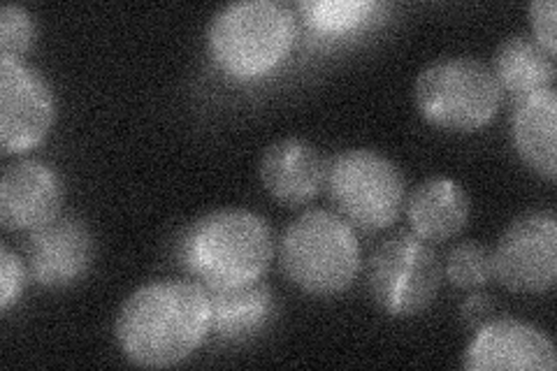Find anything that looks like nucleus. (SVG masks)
Masks as SVG:
<instances>
[{
    "mask_svg": "<svg viewBox=\"0 0 557 371\" xmlns=\"http://www.w3.org/2000/svg\"><path fill=\"white\" fill-rule=\"evenodd\" d=\"M413 96L425 121L456 133L487 126L502 108V88L493 70L474 57L432 61L418 73Z\"/></svg>",
    "mask_w": 557,
    "mask_h": 371,
    "instance_id": "39448f33",
    "label": "nucleus"
},
{
    "mask_svg": "<svg viewBox=\"0 0 557 371\" xmlns=\"http://www.w3.org/2000/svg\"><path fill=\"white\" fill-rule=\"evenodd\" d=\"M278 262L300 290L317 297L339 295L358 279L360 242L337 211L307 209L284 230Z\"/></svg>",
    "mask_w": 557,
    "mask_h": 371,
    "instance_id": "20e7f679",
    "label": "nucleus"
},
{
    "mask_svg": "<svg viewBox=\"0 0 557 371\" xmlns=\"http://www.w3.org/2000/svg\"><path fill=\"white\" fill-rule=\"evenodd\" d=\"M557 94L555 86L516 100L511 114V137L518 156L539 176L557 180Z\"/></svg>",
    "mask_w": 557,
    "mask_h": 371,
    "instance_id": "2eb2a0df",
    "label": "nucleus"
},
{
    "mask_svg": "<svg viewBox=\"0 0 557 371\" xmlns=\"http://www.w3.org/2000/svg\"><path fill=\"white\" fill-rule=\"evenodd\" d=\"M446 279L456 288H483L493 279V253L483 244L467 239L446 256Z\"/></svg>",
    "mask_w": 557,
    "mask_h": 371,
    "instance_id": "6ab92c4d",
    "label": "nucleus"
},
{
    "mask_svg": "<svg viewBox=\"0 0 557 371\" xmlns=\"http://www.w3.org/2000/svg\"><path fill=\"white\" fill-rule=\"evenodd\" d=\"M493 311H495V305L491 295H472L462 305V318L467 321V325H474V327H481L483 323L491 321Z\"/></svg>",
    "mask_w": 557,
    "mask_h": 371,
    "instance_id": "5701e85b",
    "label": "nucleus"
},
{
    "mask_svg": "<svg viewBox=\"0 0 557 371\" xmlns=\"http://www.w3.org/2000/svg\"><path fill=\"white\" fill-rule=\"evenodd\" d=\"M96 242L89 225L65 214L33 230L26 239L28 276L45 288L73 286L91 270Z\"/></svg>",
    "mask_w": 557,
    "mask_h": 371,
    "instance_id": "9d476101",
    "label": "nucleus"
},
{
    "mask_svg": "<svg viewBox=\"0 0 557 371\" xmlns=\"http://www.w3.org/2000/svg\"><path fill=\"white\" fill-rule=\"evenodd\" d=\"M28 268L20 260L8 244L0 246V311L8 313L26 288Z\"/></svg>",
    "mask_w": 557,
    "mask_h": 371,
    "instance_id": "412c9836",
    "label": "nucleus"
},
{
    "mask_svg": "<svg viewBox=\"0 0 557 371\" xmlns=\"http://www.w3.org/2000/svg\"><path fill=\"white\" fill-rule=\"evenodd\" d=\"M258 174L276 202L300 207L317 198L325 186L327 161L307 139L284 137L265 149Z\"/></svg>",
    "mask_w": 557,
    "mask_h": 371,
    "instance_id": "ddd939ff",
    "label": "nucleus"
},
{
    "mask_svg": "<svg viewBox=\"0 0 557 371\" xmlns=\"http://www.w3.org/2000/svg\"><path fill=\"white\" fill-rule=\"evenodd\" d=\"M444 268L432 244L413 233L383 239L368 262V288L374 302L395 318L425 311L442 288Z\"/></svg>",
    "mask_w": 557,
    "mask_h": 371,
    "instance_id": "0eeeda50",
    "label": "nucleus"
},
{
    "mask_svg": "<svg viewBox=\"0 0 557 371\" xmlns=\"http://www.w3.org/2000/svg\"><path fill=\"white\" fill-rule=\"evenodd\" d=\"M182 268L205 288H235L263 279L274 258L268 221L249 209L207 211L177 246Z\"/></svg>",
    "mask_w": 557,
    "mask_h": 371,
    "instance_id": "f03ea898",
    "label": "nucleus"
},
{
    "mask_svg": "<svg viewBox=\"0 0 557 371\" xmlns=\"http://www.w3.org/2000/svg\"><path fill=\"white\" fill-rule=\"evenodd\" d=\"M35 40V24L26 8L8 3L0 10V59H22Z\"/></svg>",
    "mask_w": 557,
    "mask_h": 371,
    "instance_id": "aec40b11",
    "label": "nucleus"
},
{
    "mask_svg": "<svg viewBox=\"0 0 557 371\" xmlns=\"http://www.w3.org/2000/svg\"><path fill=\"white\" fill-rule=\"evenodd\" d=\"M295 14L278 0H237L207 30L209 54L225 75L256 79L282 65L295 42Z\"/></svg>",
    "mask_w": 557,
    "mask_h": 371,
    "instance_id": "7ed1b4c3",
    "label": "nucleus"
},
{
    "mask_svg": "<svg viewBox=\"0 0 557 371\" xmlns=\"http://www.w3.org/2000/svg\"><path fill=\"white\" fill-rule=\"evenodd\" d=\"M57 119L54 94L40 70L0 59V149L3 156L38 147Z\"/></svg>",
    "mask_w": 557,
    "mask_h": 371,
    "instance_id": "1a4fd4ad",
    "label": "nucleus"
},
{
    "mask_svg": "<svg viewBox=\"0 0 557 371\" xmlns=\"http://www.w3.org/2000/svg\"><path fill=\"white\" fill-rule=\"evenodd\" d=\"M212 332L221 339H242L263 330L274 313V295L265 281L235 288H207Z\"/></svg>",
    "mask_w": 557,
    "mask_h": 371,
    "instance_id": "f3484780",
    "label": "nucleus"
},
{
    "mask_svg": "<svg viewBox=\"0 0 557 371\" xmlns=\"http://www.w3.org/2000/svg\"><path fill=\"white\" fill-rule=\"evenodd\" d=\"M555 14L557 5L553 0H534L530 5V24H532V38L542 45L550 57H555Z\"/></svg>",
    "mask_w": 557,
    "mask_h": 371,
    "instance_id": "4be33fe9",
    "label": "nucleus"
},
{
    "mask_svg": "<svg viewBox=\"0 0 557 371\" xmlns=\"http://www.w3.org/2000/svg\"><path fill=\"white\" fill-rule=\"evenodd\" d=\"M372 0H305L298 5L302 20L319 33H348L372 20Z\"/></svg>",
    "mask_w": 557,
    "mask_h": 371,
    "instance_id": "a211bd4d",
    "label": "nucleus"
},
{
    "mask_svg": "<svg viewBox=\"0 0 557 371\" xmlns=\"http://www.w3.org/2000/svg\"><path fill=\"white\" fill-rule=\"evenodd\" d=\"M61 174L42 161H20L0 176V225L8 233H33L61 217Z\"/></svg>",
    "mask_w": 557,
    "mask_h": 371,
    "instance_id": "f8f14e48",
    "label": "nucleus"
},
{
    "mask_svg": "<svg viewBox=\"0 0 557 371\" xmlns=\"http://www.w3.org/2000/svg\"><path fill=\"white\" fill-rule=\"evenodd\" d=\"M491 70L502 91L516 96V100L553 88L557 75L555 57H550L530 33L509 35L497 47Z\"/></svg>",
    "mask_w": 557,
    "mask_h": 371,
    "instance_id": "dca6fc26",
    "label": "nucleus"
},
{
    "mask_svg": "<svg viewBox=\"0 0 557 371\" xmlns=\"http://www.w3.org/2000/svg\"><path fill=\"white\" fill-rule=\"evenodd\" d=\"M467 371H553L557 353L548 334L516 318H491L465 348Z\"/></svg>",
    "mask_w": 557,
    "mask_h": 371,
    "instance_id": "9b49d317",
    "label": "nucleus"
},
{
    "mask_svg": "<svg viewBox=\"0 0 557 371\" xmlns=\"http://www.w3.org/2000/svg\"><path fill=\"white\" fill-rule=\"evenodd\" d=\"M212 332V305L198 281H151L137 288L116 316V344L124 356L149 369L188 360Z\"/></svg>",
    "mask_w": 557,
    "mask_h": 371,
    "instance_id": "f257e3e1",
    "label": "nucleus"
},
{
    "mask_svg": "<svg viewBox=\"0 0 557 371\" xmlns=\"http://www.w3.org/2000/svg\"><path fill=\"white\" fill-rule=\"evenodd\" d=\"M325 188L337 214L364 233L391 227L407 202L399 168L374 149H346L327 163Z\"/></svg>",
    "mask_w": 557,
    "mask_h": 371,
    "instance_id": "423d86ee",
    "label": "nucleus"
},
{
    "mask_svg": "<svg viewBox=\"0 0 557 371\" xmlns=\"http://www.w3.org/2000/svg\"><path fill=\"white\" fill-rule=\"evenodd\" d=\"M405 207L411 233L430 244L460 235L472 211L467 188L450 176H432L418 184Z\"/></svg>",
    "mask_w": 557,
    "mask_h": 371,
    "instance_id": "4468645a",
    "label": "nucleus"
},
{
    "mask_svg": "<svg viewBox=\"0 0 557 371\" xmlns=\"http://www.w3.org/2000/svg\"><path fill=\"white\" fill-rule=\"evenodd\" d=\"M493 253V276L504 288L542 295L557 279V219L553 211H528L499 237Z\"/></svg>",
    "mask_w": 557,
    "mask_h": 371,
    "instance_id": "6e6552de",
    "label": "nucleus"
}]
</instances>
